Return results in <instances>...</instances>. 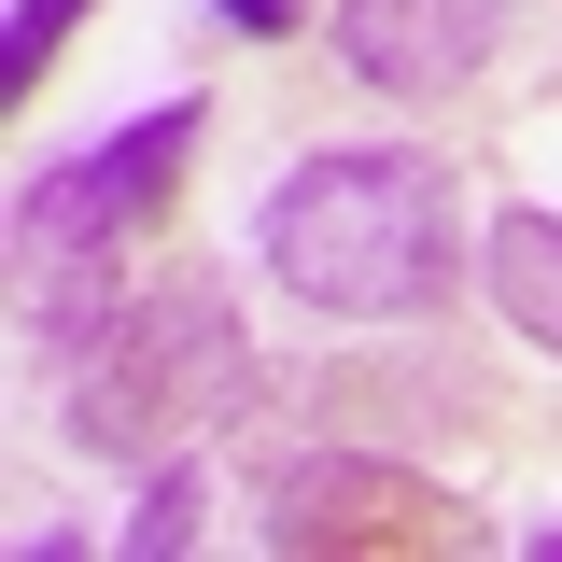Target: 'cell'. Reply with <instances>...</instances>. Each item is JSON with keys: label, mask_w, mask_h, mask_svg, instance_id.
Here are the masks:
<instances>
[{"label": "cell", "mask_w": 562, "mask_h": 562, "mask_svg": "<svg viewBox=\"0 0 562 562\" xmlns=\"http://www.w3.org/2000/svg\"><path fill=\"white\" fill-rule=\"evenodd\" d=\"M520 549H535V562H562V535H520Z\"/></svg>", "instance_id": "obj_10"}, {"label": "cell", "mask_w": 562, "mask_h": 562, "mask_svg": "<svg viewBox=\"0 0 562 562\" xmlns=\"http://www.w3.org/2000/svg\"><path fill=\"white\" fill-rule=\"evenodd\" d=\"M211 99L198 85H169L155 113H127L113 140H85V155H57L29 198H14V281H29V338H99L113 324V268H127V239L155 225V211L183 198V155H198Z\"/></svg>", "instance_id": "obj_3"}, {"label": "cell", "mask_w": 562, "mask_h": 562, "mask_svg": "<svg viewBox=\"0 0 562 562\" xmlns=\"http://www.w3.org/2000/svg\"><path fill=\"white\" fill-rule=\"evenodd\" d=\"M479 295L506 310V338L562 351V211H492V239H479Z\"/></svg>", "instance_id": "obj_6"}, {"label": "cell", "mask_w": 562, "mask_h": 562, "mask_svg": "<svg viewBox=\"0 0 562 562\" xmlns=\"http://www.w3.org/2000/svg\"><path fill=\"white\" fill-rule=\"evenodd\" d=\"M211 14H225V29H254V43H281V29H295V0H211Z\"/></svg>", "instance_id": "obj_9"}, {"label": "cell", "mask_w": 562, "mask_h": 562, "mask_svg": "<svg viewBox=\"0 0 562 562\" xmlns=\"http://www.w3.org/2000/svg\"><path fill=\"white\" fill-rule=\"evenodd\" d=\"M254 535L281 562H464V549H492V520H464L436 479L380 464V450H295L268 479Z\"/></svg>", "instance_id": "obj_4"}, {"label": "cell", "mask_w": 562, "mask_h": 562, "mask_svg": "<svg viewBox=\"0 0 562 562\" xmlns=\"http://www.w3.org/2000/svg\"><path fill=\"white\" fill-rule=\"evenodd\" d=\"M113 549H140V562L198 549V464H155V479H140V506H127V535H113Z\"/></svg>", "instance_id": "obj_8"}, {"label": "cell", "mask_w": 562, "mask_h": 562, "mask_svg": "<svg viewBox=\"0 0 562 562\" xmlns=\"http://www.w3.org/2000/svg\"><path fill=\"white\" fill-rule=\"evenodd\" d=\"M239 408H254V324L211 268L113 295V324L70 351V450L85 464H183Z\"/></svg>", "instance_id": "obj_2"}, {"label": "cell", "mask_w": 562, "mask_h": 562, "mask_svg": "<svg viewBox=\"0 0 562 562\" xmlns=\"http://www.w3.org/2000/svg\"><path fill=\"white\" fill-rule=\"evenodd\" d=\"M506 14H520V0H338L324 43H338V70L366 99H450V85L492 70Z\"/></svg>", "instance_id": "obj_5"}, {"label": "cell", "mask_w": 562, "mask_h": 562, "mask_svg": "<svg viewBox=\"0 0 562 562\" xmlns=\"http://www.w3.org/2000/svg\"><path fill=\"white\" fill-rule=\"evenodd\" d=\"M85 14H99V0H14V14H0V99H29V85L57 70V43L85 29Z\"/></svg>", "instance_id": "obj_7"}, {"label": "cell", "mask_w": 562, "mask_h": 562, "mask_svg": "<svg viewBox=\"0 0 562 562\" xmlns=\"http://www.w3.org/2000/svg\"><path fill=\"white\" fill-rule=\"evenodd\" d=\"M254 254L324 324H408L464 268V211H450V169L422 140H324V155H295L268 183Z\"/></svg>", "instance_id": "obj_1"}]
</instances>
